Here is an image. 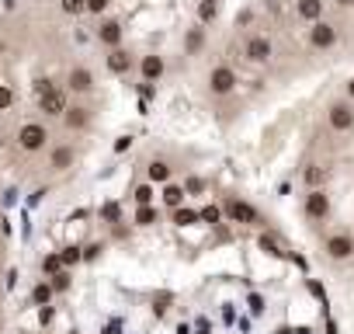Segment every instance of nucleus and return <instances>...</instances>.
Instances as JSON below:
<instances>
[{"label": "nucleus", "instance_id": "4", "mask_svg": "<svg viewBox=\"0 0 354 334\" xmlns=\"http://www.w3.org/2000/svg\"><path fill=\"white\" fill-rule=\"evenodd\" d=\"M337 42H340V28H337V25H330V21H323V18L309 25V49L330 53Z\"/></svg>", "mask_w": 354, "mask_h": 334}, {"label": "nucleus", "instance_id": "37", "mask_svg": "<svg viewBox=\"0 0 354 334\" xmlns=\"http://www.w3.org/2000/svg\"><path fill=\"white\" fill-rule=\"evenodd\" d=\"M347 98H351V101H354V77H351V80H347Z\"/></svg>", "mask_w": 354, "mask_h": 334}, {"label": "nucleus", "instance_id": "11", "mask_svg": "<svg viewBox=\"0 0 354 334\" xmlns=\"http://www.w3.org/2000/svg\"><path fill=\"white\" fill-rule=\"evenodd\" d=\"M73 164H77V150H73V143H56V146L49 150V167H53L56 175L70 171Z\"/></svg>", "mask_w": 354, "mask_h": 334}, {"label": "nucleus", "instance_id": "24", "mask_svg": "<svg viewBox=\"0 0 354 334\" xmlns=\"http://www.w3.org/2000/svg\"><path fill=\"white\" fill-rule=\"evenodd\" d=\"M53 282H39L35 285V292H32V299H35V306H49V299H53Z\"/></svg>", "mask_w": 354, "mask_h": 334}, {"label": "nucleus", "instance_id": "35", "mask_svg": "<svg viewBox=\"0 0 354 334\" xmlns=\"http://www.w3.org/2000/svg\"><path fill=\"white\" fill-rule=\"evenodd\" d=\"M97 254H101V244H91V247H84V258H87V261H94Z\"/></svg>", "mask_w": 354, "mask_h": 334}, {"label": "nucleus", "instance_id": "9", "mask_svg": "<svg viewBox=\"0 0 354 334\" xmlns=\"http://www.w3.org/2000/svg\"><path fill=\"white\" fill-rule=\"evenodd\" d=\"M39 108H42L46 115H53V118H63V112L70 108V101H66V91H59V87L53 84L49 91H42V94H39Z\"/></svg>", "mask_w": 354, "mask_h": 334}, {"label": "nucleus", "instance_id": "2", "mask_svg": "<svg viewBox=\"0 0 354 334\" xmlns=\"http://www.w3.org/2000/svg\"><path fill=\"white\" fill-rule=\"evenodd\" d=\"M323 254H326V261H333V265L354 261V234H351V230H333V234H326Z\"/></svg>", "mask_w": 354, "mask_h": 334}, {"label": "nucleus", "instance_id": "1", "mask_svg": "<svg viewBox=\"0 0 354 334\" xmlns=\"http://www.w3.org/2000/svg\"><path fill=\"white\" fill-rule=\"evenodd\" d=\"M49 139H53V136H49V125L39 122V118L21 122L18 132H15V143H18V150H25V153H39V150H46Z\"/></svg>", "mask_w": 354, "mask_h": 334}, {"label": "nucleus", "instance_id": "13", "mask_svg": "<svg viewBox=\"0 0 354 334\" xmlns=\"http://www.w3.org/2000/svg\"><path fill=\"white\" fill-rule=\"evenodd\" d=\"M66 91H73V94H91V91H94V73H91V67H70V73H66Z\"/></svg>", "mask_w": 354, "mask_h": 334}, {"label": "nucleus", "instance_id": "10", "mask_svg": "<svg viewBox=\"0 0 354 334\" xmlns=\"http://www.w3.org/2000/svg\"><path fill=\"white\" fill-rule=\"evenodd\" d=\"M226 216H230L233 223H243V227L261 223V213H257L250 202H243V199H226Z\"/></svg>", "mask_w": 354, "mask_h": 334}, {"label": "nucleus", "instance_id": "36", "mask_svg": "<svg viewBox=\"0 0 354 334\" xmlns=\"http://www.w3.org/2000/svg\"><path fill=\"white\" fill-rule=\"evenodd\" d=\"M104 216L108 220H118V206H104Z\"/></svg>", "mask_w": 354, "mask_h": 334}, {"label": "nucleus", "instance_id": "27", "mask_svg": "<svg viewBox=\"0 0 354 334\" xmlns=\"http://www.w3.org/2000/svg\"><path fill=\"white\" fill-rule=\"evenodd\" d=\"M59 258H63L66 268H70V265H80V261H84V247H63Z\"/></svg>", "mask_w": 354, "mask_h": 334}, {"label": "nucleus", "instance_id": "33", "mask_svg": "<svg viewBox=\"0 0 354 334\" xmlns=\"http://www.w3.org/2000/svg\"><path fill=\"white\" fill-rule=\"evenodd\" d=\"M53 289H56V292H66V289H70V275H66V272H56V275H53Z\"/></svg>", "mask_w": 354, "mask_h": 334}, {"label": "nucleus", "instance_id": "16", "mask_svg": "<svg viewBox=\"0 0 354 334\" xmlns=\"http://www.w3.org/2000/svg\"><path fill=\"white\" fill-rule=\"evenodd\" d=\"M323 11H326L323 0H295V15H299V21H306V25L319 21V18H323Z\"/></svg>", "mask_w": 354, "mask_h": 334}, {"label": "nucleus", "instance_id": "21", "mask_svg": "<svg viewBox=\"0 0 354 334\" xmlns=\"http://www.w3.org/2000/svg\"><path fill=\"white\" fill-rule=\"evenodd\" d=\"M302 182H306V188H323V182H326V171L319 164H309L306 171H302Z\"/></svg>", "mask_w": 354, "mask_h": 334}, {"label": "nucleus", "instance_id": "28", "mask_svg": "<svg viewBox=\"0 0 354 334\" xmlns=\"http://www.w3.org/2000/svg\"><path fill=\"white\" fill-rule=\"evenodd\" d=\"M108 8H111V0H87V15H94V18H104Z\"/></svg>", "mask_w": 354, "mask_h": 334}, {"label": "nucleus", "instance_id": "8", "mask_svg": "<svg viewBox=\"0 0 354 334\" xmlns=\"http://www.w3.org/2000/svg\"><path fill=\"white\" fill-rule=\"evenodd\" d=\"M94 39H97L104 49H115V46L125 42V25H122L118 18H101L97 28H94Z\"/></svg>", "mask_w": 354, "mask_h": 334}, {"label": "nucleus", "instance_id": "20", "mask_svg": "<svg viewBox=\"0 0 354 334\" xmlns=\"http://www.w3.org/2000/svg\"><path fill=\"white\" fill-rule=\"evenodd\" d=\"M219 18V0H198V25H212Z\"/></svg>", "mask_w": 354, "mask_h": 334}, {"label": "nucleus", "instance_id": "5", "mask_svg": "<svg viewBox=\"0 0 354 334\" xmlns=\"http://www.w3.org/2000/svg\"><path fill=\"white\" fill-rule=\"evenodd\" d=\"M243 56H247V63H254V67H268L271 56H274V42H271L268 35L254 32V35H247V42H243Z\"/></svg>", "mask_w": 354, "mask_h": 334}, {"label": "nucleus", "instance_id": "14", "mask_svg": "<svg viewBox=\"0 0 354 334\" xmlns=\"http://www.w3.org/2000/svg\"><path fill=\"white\" fill-rule=\"evenodd\" d=\"M104 67H108V73H115V77H125V73L132 70V53H129L125 46H115V49H108V56H104Z\"/></svg>", "mask_w": 354, "mask_h": 334}, {"label": "nucleus", "instance_id": "18", "mask_svg": "<svg viewBox=\"0 0 354 334\" xmlns=\"http://www.w3.org/2000/svg\"><path fill=\"white\" fill-rule=\"evenodd\" d=\"M205 49V25H195L185 32V56H198Z\"/></svg>", "mask_w": 354, "mask_h": 334}, {"label": "nucleus", "instance_id": "34", "mask_svg": "<svg viewBox=\"0 0 354 334\" xmlns=\"http://www.w3.org/2000/svg\"><path fill=\"white\" fill-rule=\"evenodd\" d=\"M261 247H264V251H268V254H274V258H278V254H281V247H278V240H274V237H268V234H264V237H261Z\"/></svg>", "mask_w": 354, "mask_h": 334}, {"label": "nucleus", "instance_id": "6", "mask_svg": "<svg viewBox=\"0 0 354 334\" xmlns=\"http://www.w3.org/2000/svg\"><path fill=\"white\" fill-rule=\"evenodd\" d=\"M330 195H326V188H309L306 192V202H302V213H306V220L309 223H326L330 220Z\"/></svg>", "mask_w": 354, "mask_h": 334}, {"label": "nucleus", "instance_id": "30", "mask_svg": "<svg viewBox=\"0 0 354 334\" xmlns=\"http://www.w3.org/2000/svg\"><path fill=\"white\" fill-rule=\"evenodd\" d=\"M185 192H188V195H202V192H205V182H202L198 175H192V178L185 182Z\"/></svg>", "mask_w": 354, "mask_h": 334}, {"label": "nucleus", "instance_id": "12", "mask_svg": "<svg viewBox=\"0 0 354 334\" xmlns=\"http://www.w3.org/2000/svg\"><path fill=\"white\" fill-rule=\"evenodd\" d=\"M163 73H167V60H163L160 53H146V56L139 60V77H142L146 84H156Z\"/></svg>", "mask_w": 354, "mask_h": 334}, {"label": "nucleus", "instance_id": "19", "mask_svg": "<svg viewBox=\"0 0 354 334\" xmlns=\"http://www.w3.org/2000/svg\"><path fill=\"white\" fill-rule=\"evenodd\" d=\"M160 199H163V206H167V209H177V206H185L188 192H185V185L167 182V185H163V192H160Z\"/></svg>", "mask_w": 354, "mask_h": 334}, {"label": "nucleus", "instance_id": "7", "mask_svg": "<svg viewBox=\"0 0 354 334\" xmlns=\"http://www.w3.org/2000/svg\"><path fill=\"white\" fill-rule=\"evenodd\" d=\"M326 125L333 129V132H351L354 129V101L347 98V101H330V108H326Z\"/></svg>", "mask_w": 354, "mask_h": 334}, {"label": "nucleus", "instance_id": "29", "mask_svg": "<svg viewBox=\"0 0 354 334\" xmlns=\"http://www.w3.org/2000/svg\"><path fill=\"white\" fill-rule=\"evenodd\" d=\"M59 268H63V258H59V254H49V258L42 261V272H46L49 279H53V275H56Z\"/></svg>", "mask_w": 354, "mask_h": 334}, {"label": "nucleus", "instance_id": "17", "mask_svg": "<svg viewBox=\"0 0 354 334\" xmlns=\"http://www.w3.org/2000/svg\"><path fill=\"white\" fill-rule=\"evenodd\" d=\"M87 122H91V112H87L84 105H70V108L63 112V125H66L70 132H80V129H87Z\"/></svg>", "mask_w": 354, "mask_h": 334}, {"label": "nucleus", "instance_id": "31", "mask_svg": "<svg viewBox=\"0 0 354 334\" xmlns=\"http://www.w3.org/2000/svg\"><path fill=\"white\" fill-rule=\"evenodd\" d=\"M198 216H202L205 223H219V220H223V209H219V206H205Z\"/></svg>", "mask_w": 354, "mask_h": 334}, {"label": "nucleus", "instance_id": "23", "mask_svg": "<svg viewBox=\"0 0 354 334\" xmlns=\"http://www.w3.org/2000/svg\"><path fill=\"white\" fill-rule=\"evenodd\" d=\"M198 220H202V216H198L195 209H185V206L174 209V223H177V227H192V223H198Z\"/></svg>", "mask_w": 354, "mask_h": 334}, {"label": "nucleus", "instance_id": "26", "mask_svg": "<svg viewBox=\"0 0 354 334\" xmlns=\"http://www.w3.org/2000/svg\"><path fill=\"white\" fill-rule=\"evenodd\" d=\"M156 223V209L153 206H139L136 209V227H153Z\"/></svg>", "mask_w": 354, "mask_h": 334}, {"label": "nucleus", "instance_id": "38", "mask_svg": "<svg viewBox=\"0 0 354 334\" xmlns=\"http://www.w3.org/2000/svg\"><path fill=\"white\" fill-rule=\"evenodd\" d=\"M337 4H340V8H354V0H337Z\"/></svg>", "mask_w": 354, "mask_h": 334}, {"label": "nucleus", "instance_id": "22", "mask_svg": "<svg viewBox=\"0 0 354 334\" xmlns=\"http://www.w3.org/2000/svg\"><path fill=\"white\" fill-rule=\"evenodd\" d=\"M132 199H136V206H153V199H156V192H153V182H142V185H136Z\"/></svg>", "mask_w": 354, "mask_h": 334}, {"label": "nucleus", "instance_id": "25", "mask_svg": "<svg viewBox=\"0 0 354 334\" xmlns=\"http://www.w3.org/2000/svg\"><path fill=\"white\" fill-rule=\"evenodd\" d=\"M59 8H63V15L77 18V15H87V0H59Z\"/></svg>", "mask_w": 354, "mask_h": 334}, {"label": "nucleus", "instance_id": "3", "mask_svg": "<svg viewBox=\"0 0 354 334\" xmlns=\"http://www.w3.org/2000/svg\"><path fill=\"white\" fill-rule=\"evenodd\" d=\"M236 84H240V77H236V70L230 63H216L209 70V77H205V87H209L212 98H230L236 91Z\"/></svg>", "mask_w": 354, "mask_h": 334}, {"label": "nucleus", "instance_id": "32", "mask_svg": "<svg viewBox=\"0 0 354 334\" xmlns=\"http://www.w3.org/2000/svg\"><path fill=\"white\" fill-rule=\"evenodd\" d=\"M15 105V91L11 87H4V84H0V112H8Z\"/></svg>", "mask_w": 354, "mask_h": 334}, {"label": "nucleus", "instance_id": "15", "mask_svg": "<svg viewBox=\"0 0 354 334\" xmlns=\"http://www.w3.org/2000/svg\"><path fill=\"white\" fill-rule=\"evenodd\" d=\"M170 178H174V167H170L167 157H153V160L146 164V182H153V185H167Z\"/></svg>", "mask_w": 354, "mask_h": 334}]
</instances>
